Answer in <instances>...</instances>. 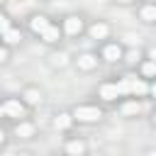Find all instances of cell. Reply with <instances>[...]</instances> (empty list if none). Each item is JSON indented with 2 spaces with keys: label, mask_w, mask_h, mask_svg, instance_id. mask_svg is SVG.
<instances>
[{
  "label": "cell",
  "mask_w": 156,
  "mask_h": 156,
  "mask_svg": "<svg viewBox=\"0 0 156 156\" xmlns=\"http://www.w3.org/2000/svg\"><path fill=\"white\" fill-rule=\"evenodd\" d=\"M73 117L80 119V122H95V119L102 117V112H100L98 107H93V105H80V107L73 110Z\"/></svg>",
  "instance_id": "cell-1"
},
{
  "label": "cell",
  "mask_w": 156,
  "mask_h": 156,
  "mask_svg": "<svg viewBox=\"0 0 156 156\" xmlns=\"http://www.w3.org/2000/svg\"><path fill=\"white\" fill-rule=\"evenodd\" d=\"M2 115H5V117H22V115H24V105H22L20 100H7V102L2 105Z\"/></svg>",
  "instance_id": "cell-2"
},
{
  "label": "cell",
  "mask_w": 156,
  "mask_h": 156,
  "mask_svg": "<svg viewBox=\"0 0 156 156\" xmlns=\"http://www.w3.org/2000/svg\"><path fill=\"white\" fill-rule=\"evenodd\" d=\"M117 95H122V93H119V85H112V83H105V85H100V98H102V100L112 102Z\"/></svg>",
  "instance_id": "cell-3"
},
{
  "label": "cell",
  "mask_w": 156,
  "mask_h": 156,
  "mask_svg": "<svg viewBox=\"0 0 156 156\" xmlns=\"http://www.w3.org/2000/svg\"><path fill=\"white\" fill-rule=\"evenodd\" d=\"M129 78V93H134V95H144L146 90H149V85L141 80V78H134V76H127Z\"/></svg>",
  "instance_id": "cell-4"
},
{
  "label": "cell",
  "mask_w": 156,
  "mask_h": 156,
  "mask_svg": "<svg viewBox=\"0 0 156 156\" xmlns=\"http://www.w3.org/2000/svg\"><path fill=\"white\" fill-rule=\"evenodd\" d=\"M29 27H32V32H39V34H44L51 24H49V20L46 17H41V15H37V17H32V22H29Z\"/></svg>",
  "instance_id": "cell-5"
},
{
  "label": "cell",
  "mask_w": 156,
  "mask_h": 156,
  "mask_svg": "<svg viewBox=\"0 0 156 156\" xmlns=\"http://www.w3.org/2000/svg\"><path fill=\"white\" fill-rule=\"evenodd\" d=\"M95 63H98V58H95L93 54H83V56H78V68H83V71H90Z\"/></svg>",
  "instance_id": "cell-6"
},
{
  "label": "cell",
  "mask_w": 156,
  "mask_h": 156,
  "mask_svg": "<svg viewBox=\"0 0 156 156\" xmlns=\"http://www.w3.org/2000/svg\"><path fill=\"white\" fill-rule=\"evenodd\" d=\"M66 151H68V156H80V154L85 151V144L78 141V139H73V141L66 144Z\"/></svg>",
  "instance_id": "cell-7"
},
{
  "label": "cell",
  "mask_w": 156,
  "mask_h": 156,
  "mask_svg": "<svg viewBox=\"0 0 156 156\" xmlns=\"http://www.w3.org/2000/svg\"><path fill=\"white\" fill-rule=\"evenodd\" d=\"M80 27H83V22H80L78 17H68V20H66V24H63V29H66L68 34H78V32H80Z\"/></svg>",
  "instance_id": "cell-8"
},
{
  "label": "cell",
  "mask_w": 156,
  "mask_h": 156,
  "mask_svg": "<svg viewBox=\"0 0 156 156\" xmlns=\"http://www.w3.org/2000/svg\"><path fill=\"white\" fill-rule=\"evenodd\" d=\"M102 56H105L107 61H117V58L122 56V51H119V46H117V44H110V46H105Z\"/></svg>",
  "instance_id": "cell-9"
},
{
  "label": "cell",
  "mask_w": 156,
  "mask_h": 156,
  "mask_svg": "<svg viewBox=\"0 0 156 156\" xmlns=\"http://www.w3.org/2000/svg\"><path fill=\"white\" fill-rule=\"evenodd\" d=\"M90 37H93V39L107 37V24H93V27H90Z\"/></svg>",
  "instance_id": "cell-10"
},
{
  "label": "cell",
  "mask_w": 156,
  "mask_h": 156,
  "mask_svg": "<svg viewBox=\"0 0 156 156\" xmlns=\"http://www.w3.org/2000/svg\"><path fill=\"white\" fill-rule=\"evenodd\" d=\"M32 132H34V127H32L29 122H22V124H17V136H22V139H29V136H32Z\"/></svg>",
  "instance_id": "cell-11"
},
{
  "label": "cell",
  "mask_w": 156,
  "mask_h": 156,
  "mask_svg": "<svg viewBox=\"0 0 156 156\" xmlns=\"http://www.w3.org/2000/svg\"><path fill=\"white\" fill-rule=\"evenodd\" d=\"M141 20L154 22V20H156V5H146V7H141Z\"/></svg>",
  "instance_id": "cell-12"
},
{
  "label": "cell",
  "mask_w": 156,
  "mask_h": 156,
  "mask_svg": "<svg viewBox=\"0 0 156 156\" xmlns=\"http://www.w3.org/2000/svg\"><path fill=\"white\" fill-rule=\"evenodd\" d=\"M141 73H144L146 78H154V76H156V61H146V63L141 66Z\"/></svg>",
  "instance_id": "cell-13"
},
{
  "label": "cell",
  "mask_w": 156,
  "mask_h": 156,
  "mask_svg": "<svg viewBox=\"0 0 156 156\" xmlns=\"http://www.w3.org/2000/svg\"><path fill=\"white\" fill-rule=\"evenodd\" d=\"M2 39L7 44H15V41H20V32L17 29H7V32H2Z\"/></svg>",
  "instance_id": "cell-14"
},
{
  "label": "cell",
  "mask_w": 156,
  "mask_h": 156,
  "mask_svg": "<svg viewBox=\"0 0 156 156\" xmlns=\"http://www.w3.org/2000/svg\"><path fill=\"white\" fill-rule=\"evenodd\" d=\"M71 127V115H58L56 117V129H68Z\"/></svg>",
  "instance_id": "cell-15"
},
{
  "label": "cell",
  "mask_w": 156,
  "mask_h": 156,
  "mask_svg": "<svg viewBox=\"0 0 156 156\" xmlns=\"http://www.w3.org/2000/svg\"><path fill=\"white\" fill-rule=\"evenodd\" d=\"M41 39H44V41H56V39H58V29H56V27H49V29L41 34Z\"/></svg>",
  "instance_id": "cell-16"
},
{
  "label": "cell",
  "mask_w": 156,
  "mask_h": 156,
  "mask_svg": "<svg viewBox=\"0 0 156 156\" xmlns=\"http://www.w3.org/2000/svg\"><path fill=\"white\" fill-rule=\"evenodd\" d=\"M139 110H141L139 102H124V105H122V112H124V115H136Z\"/></svg>",
  "instance_id": "cell-17"
},
{
  "label": "cell",
  "mask_w": 156,
  "mask_h": 156,
  "mask_svg": "<svg viewBox=\"0 0 156 156\" xmlns=\"http://www.w3.org/2000/svg\"><path fill=\"white\" fill-rule=\"evenodd\" d=\"M24 98H27V102H32V105H34V102H39V93H37V90H27V95H24Z\"/></svg>",
  "instance_id": "cell-18"
},
{
  "label": "cell",
  "mask_w": 156,
  "mask_h": 156,
  "mask_svg": "<svg viewBox=\"0 0 156 156\" xmlns=\"http://www.w3.org/2000/svg\"><path fill=\"white\" fill-rule=\"evenodd\" d=\"M136 58H139V51H136V49H132V51L127 54V61H129V63H136Z\"/></svg>",
  "instance_id": "cell-19"
},
{
  "label": "cell",
  "mask_w": 156,
  "mask_h": 156,
  "mask_svg": "<svg viewBox=\"0 0 156 156\" xmlns=\"http://www.w3.org/2000/svg\"><path fill=\"white\" fill-rule=\"evenodd\" d=\"M119 93H129V78H127V76H124L122 83H119Z\"/></svg>",
  "instance_id": "cell-20"
},
{
  "label": "cell",
  "mask_w": 156,
  "mask_h": 156,
  "mask_svg": "<svg viewBox=\"0 0 156 156\" xmlns=\"http://www.w3.org/2000/svg\"><path fill=\"white\" fill-rule=\"evenodd\" d=\"M0 29H2V32H7V29H10V22H7V17H5V15L0 17Z\"/></svg>",
  "instance_id": "cell-21"
},
{
  "label": "cell",
  "mask_w": 156,
  "mask_h": 156,
  "mask_svg": "<svg viewBox=\"0 0 156 156\" xmlns=\"http://www.w3.org/2000/svg\"><path fill=\"white\" fill-rule=\"evenodd\" d=\"M63 61H66V56H58V54H56V56H54V63H58V66H61V63H63Z\"/></svg>",
  "instance_id": "cell-22"
},
{
  "label": "cell",
  "mask_w": 156,
  "mask_h": 156,
  "mask_svg": "<svg viewBox=\"0 0 156 156\" xmlns=\"http://www.w3.org/2000/svg\"><path fill=\"white\" fill-rule=\"evenodd\" d=\"M149 56H151V58L156 61V46H151V49H149Z\"/></svg>",
  "instance_id": "cell-23"
},
{
  "label": "cell",
  "mask_w": 156,
  "mask_h": 156,
  "mask_svg": "<svg viewBox=\"0 0 156 156\" xmlns=\"http://www.w3.org/2000/svg\"><path fill=\"white\" fill-rule=\"evenodd\" d=\"M151 93H154V98H156V83H154V85H151Z\"/></svg>",
  "instance_id": "cell-24"
},
{
  "label": "cell",
  "mask_w": 156,
  "mask_h": 156,
  "mask_svg": "<svg viewBox=\"0 0 156 156\" xmlns=\"http://www.w3.org/2000/svg\"><path fill=\"white\" fill-rule=\"evenodd\" d=\"M149 156H156V149H154V151H149Z\"/></svg>",
  "instance_id": "cell-25"
},
{
  "label": "cell",
  "mask_w": 156,
  "mask_h": 156,
  "mask_svg": "<svg viewBox=\"0 0 156 156\" xmlns=\"http://www.w3.org/2000/svg\"><path fill=\"white\" fill-rule=\"evenodd\" d=\"M119 2H129V0H119Z\"/></svg>",
  "instance_id": "cell-26"
},
{
  "label": "cell",
  "mask_w": 156,
  "mask_h": 156,
  "mask_svg": "<svg viewBox=\"0 0 156 156\" xmlns=\"http://www.w3.org/2000/svg\"><path fill=\"white\" fill-rule=\"evenodd\" d=\"M154 122H156V115H154Z\"/></svg>",
  "instance_id": "cell-27"
}]
</instances>
